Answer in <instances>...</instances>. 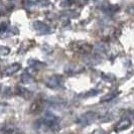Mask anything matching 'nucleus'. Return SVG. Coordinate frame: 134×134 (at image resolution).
<instances>
[{
	"mask_svg": "<svg viewBox=\"0 0 134 134\" xmlns=\"http://www.w3.org/2000/svg\"><path fill=\"white\" fill-rule=\"evenodd\" d=\"M95 134H107L106 132H104L103 130H98V131H96Z\"/></svg>",
	"mask_w": 134,
	"mask_h": 134,
	"instance_id": "obj_11",
	"label": "nucleus"
},
{
	"mask_svg": "<svg viewBox=\"0 0 134 134\" xmlns=\"http://www.w3.org/2000/svg\"><path fill=\"white\" fill-rule=\"evenodd\" d=\"M97 117H98L97 114L94 113V112H86V113L81 115L80 117L78 118L77 123L80 124L81 126H87L89 124H91Z\"/></svg>",
	"mask_w": 134,
	"mask_h": 134,
	"instance_id": "obj_2",
	"label": "nucleus"
},
{
	"mask_svg": "<svg viewBox=\"0 0 134 134\" xmlns=\"http://www.w3.org/2000/svg\"><path fill=\"white\" fill-rule=\"evenodd\" d=\"M28 64L30 66H32L34 68H37V69H41V68L46 67V65L43 63H40V62H37V60H28Z\"/></svg>",
	"mask_w": 134,
	"mask_h": 134,
	"instance_id": "obj_8",
	"label": "nucleus"
},
{
	"mask_svg": "<svg viewBox=\"0 0 134 134\" xmlns=\"http://www.w3.org/2000/svg\"><path fill=\"white\" fill-rule=\"evenodd\" d=\"M20 69H21V65H20L19 63L11 64L10 66H8L6 69L3 70V76H11V75H13L14 73L18 72Z\"/></svg>",
	"mask_w": 134,
	"mask_h": 134,
	"instance_id": "obj_4",
	"label": "nucleus"
},
{
	"mask_svg": "<svg viewBox=\"0 0 134 134\" xmlns=\"http://www.w3.org/2000/svg\"><path fill=\"white\" fill-rule=\"evenodd\" d=\"M127 11H128V12H129L130 14H132V15H134V5H131V6H128Z\"/></svg>",
	"mask_w": 134,
	"mask_h": 134,
	"instance_id": "obj_10",
	"label": "nucleus"
},
{
	"mask_svg": "<svg viewBox=\"0 0 134 134\" xmlns=\"http://www.w3.org/2000/svg\"><path fill=\"white\" fill-rule=\"evenodd\" d=\"M130 114H131V115H132V116H133V119H134V111H132V112H131Z\"/></svg>",
	"mask_w": 134,
	"mask_h": 134,
	"instance_id": "obj_12",
	"label": "nucleus"
},
{
	"mask_svg": "<svg viewBox=\"0 0 134 134\" xmlns=\"http://www.w3.org/2000/svg\"><path fill=\"white\" fill-rule=\"evenodd\" d=\"M10 53V47H4V46H1L0 47V54L2 57H5L7 54Z\"/></svg>",
	"mask_w": 134,
	"mask_h": 134,
	"instance_id": "obj_9",
	"label": "nucleus"
},
{
	"mask_svg": "<svg viewBox=\"0 0 134 134\" xmlns=\"http://www.w3.org/2000/svg\"><path fill=\"white\" fill-rule=\"evenodd\" d=\"M44 84L47 87L54 89V90L60 89L63 87V78L59 75H53V76L47 77L44 80Z\"/></svg>",
	"mask_w": 134,
	"mask_h": 134,
	"instance_id": "obj_1",
	"label": "nucleus"
},
{
	"mask_svg": "<svg viewBox=\"0 0 134 134\" xmlns=\"http://www.w3.org/2000/svg\"><path fill=\"white\" fill-rule=\"evenodd\" d=\"M119 91H113V92H110V93H108L107 95H105V97H103L102 99H101V103H107V102H110V101H112L113 99H115L118 95H119Z\"/></svg>",
	"mask_w": 134,
	"mask_h": 134,
	"instance_id": "obj_6",
	"label": "nucleus"
},
{
	"mask_svg": "<svg viewBox=\"0 0 134 134\" xmlns=\"http://www.w3.org/2000/svg\"><path fill=\"white\" fill-rule=\"evenodd\" d=\"M32 26H34V29H35L36 31H38L40 34H48V32L51 31L49 26H48L47 24H46L44 22H42V21H34Z\"/></svg>",
	"mask_w": 134,
	"mask_h": 134,
	"instance_id": "obj_3",
	"label": "nucleus"
},
{
	"mask_svg": "<svg viewBox=\"0 0 134 134\" xmlns=\"http://www.w3.org/2000/svg\"><path fill=\"white\" fill-rule=\"evenodd\" d=\"M130 126H131V120L128 118H124L117 123L115 129H116V131H122V130H126Z\"/></svg>",
	"mask_w": 134,
	"mask_h": 134,
	"instance_id": "obj_5",
	"label": "nucleus"
},
{
	"mask_svg": "<svg viewBox=\"0 0 134 134\" xmlns=\"http://www.w3.org/2000/svg\"><path fill=\"white\" fill-rule=\"evenodd\" d=\"M20 81H21L23 84H25V85H27V84H32V83L34 82V78L30 74L24 73V74L21 75Z\"/></svg>",
	"mask_w": 134,
	"mask_h": 134,
	"instance_id": "obj_7",
	"label": "nucleus"
}]
</instances>
